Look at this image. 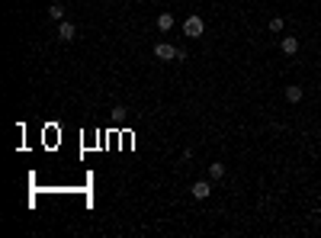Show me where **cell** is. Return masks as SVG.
Returning a JSON list of instances; mask_svg holds the SVG:
<instances>
[{"label":"cell","mask_w":321,"mask_h":238,"mask_svg":"<svg viewBox=\"0 0 321 238\" xmlns=\"http://www.w3.org/2000/svg\"><path fill=\"white\" fill-rule=\"evenodd\" d=\"M202 32H206V23H202V16H199V13H190V16L183 20V36L199 39Z\"/></svg>","instance_id":"6da1fadb"},{"label":"cell","mask_w":321,"mask_h":238,"mask_svg":"<svg viewBox=\"0 0 321 238\" xmlns=\"http://www.w3.org/2000/svg\"><path fill=\"white\" fill-rule=\"evenodd\" d=\"M154 58L158 62H174V58H180V48L170 45V42H158L154 45Z\"/></svg>","instance_id":"7a4b0ae2"},{"label":"cell","mask_w":321,"mask_h":238,"mask_svg":"<svg viewBox=\"0 0 321 238\" xmlns=\"http://www.w3.org/2000/svg\"><path fill=\"white\" fill-rule=\"evenodd\" d=\"M58 39H61V42H74V39H77V26L68 23V20H61V26H58Z\"/></svg>","instance_id":"3957f363"},{"label":"cell","mask_w":321,"mask_h":238,"mask_svg":"<svg viewBox=\"0 0 321 238\" xmlns=\"http://www.w3.org/2000/svg\"><path fill=\"white\" fill-rule=\"evenodd\" d=\"M280 52H283V55H296L299 52V39L296 36H283V39H280Z\"/></svg>","instance_id":"277c9868"},{"label":"cell","mask_w":321,"mask_h":238,"mask_svg":"<svg viewBox=\"0 0 321 238\" xmlns=\"http://www.w3.org/2000/svg\"><path fill=\"white\" fill-rule=\"evenodd\" d=\"M190 193H193V196H196V200H206L209 193H212V184H209V180H196Z\"/></svg>","instance_id":"5b68a950"},{"label":"cell","mask_w":321,"mask_h":238,"mask_svg":"<svg viewBox=\"0 0 321 238\" xmlns=\"http://www.w3.org/2000/svg\"><path fill=\"white\" fill-rule=\"evenodd\" d=\"M154 26H158L160 32H170V29H174V13H160V16H158V23H154Z\"/></svg>","instance_id":"8992f818"},{"label":"cell","mask_w":321,"mask_h":238,"mask_svg":"<svg viewBox=\"0 0 321 238\" xmlns=\"http://www.w3.org/2000/svg\"><path fill=\"white\" fill-rule=\"evenodd\" d=\"M302 97H305V93H302V87H299V84L286 87V100H289V103H302Z\"/></svg>","instance_id":"52a82bcc"},{"label":"cell","mask_w":321,"mask_h":238,"mask_svg":"<svg viewBox=\"0 0 321 238\" xmlns=\"http://www.w3.org/2000/svg\"><path fill=\"white\" fill-rule=\"evenodd\" d=\"M209 180H225V164L222 161H212V164H209Z\"/></svg>","instance_id":"ba28073f"},{"label":"cell","mask_w":321,"mask_h":238,"mask_svg":"<svg viewBox=\"0 0 321 238\" xmlns=\"http://www.w3.org/2000/svg\"><path fill=\"white\" fill-rule=\"evenodd\" d=\"M286 29V20L283 16H273V20H270V32H283Z\"/></svg>","instance_id":"9c48e42d"},{"label":"cell","mask_w":321,"mask_h":238,"mask_svg":"<svg viewBox=\"0 0 321 238\" xmlns=\"http://www.w3.org/2000/svg\"><path fill=\"white\" fill-rule=\"evenodd\" d=\"M48 16H52V20H64V7L61 3H52V7H48Z\"/></svg>","instance_id":"30bf717a"}]
</instances>
